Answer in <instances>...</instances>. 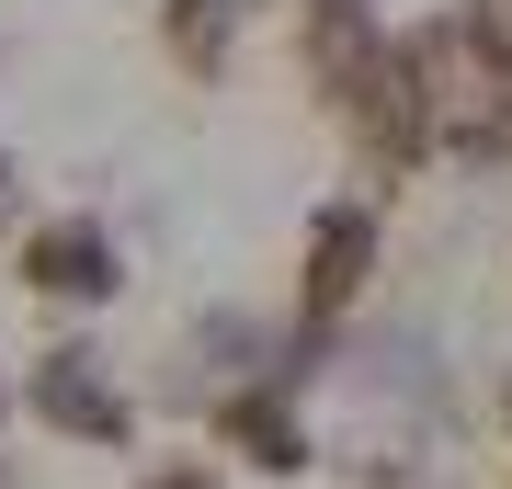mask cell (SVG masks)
<instances>
[{
  "label": "cell",
  "mask_w": 512,
  "mask_h": 489,
  "mask_svg": "<svg viewBox=\"0 0 512 489\" xmlns=\"http://www.w3.org/2000/svg\"><path fill=\"white\" fill-rule=\"evenodd\" d=\"M35 410L57 421V433H80V444H126L137 433V410L114 399V376H103L92 353H46L35 364Z\"/></svg>",
  "instance_id": "1"
},
{
  "label": "cell",
  "mask_w": 512,
  "mask_h": 489,
  "mask_svg": "<svg viewBox=\"0 0 512 489\" xmlns=\"http://www.w3.org/2000/svg\"><path fill=\"white\" fill-rule=\"evenodd\" d=\"M23 285L35 296H69V308H92V296H114V239L92 217H57L23 239Z\"/></svg>",
  "instance_id": "3"
},
{
  "label": "cell",
  "mask_w": 512,
  "mask_h": 489,
  "mask_svg": "<svg viewBox=\"0 0 512 489\" xmlns=\"http://www.w3.org/2000/svg\"><path fill=\"white\" fill-rule=\"evenodd\" d=\"M365 273H376V205H319L308 217V308H353L365 296Z\"/></svg>",
  "instance_id": "2"
},
{
  "label": "cell",
  "mask_w": 512,
  "mask_h": 489,
  "mask_svg": "<svg viewBox=\"0 0 512 489\" xmlns=\"http://www.w3.org/2000/svg\"><path fill=\"white\" fill-rule=\"evenodd\" d=\"M0 217H12V160H0Z\"/></svg>",
  "instance_id": "7"
},
{
  "label": "cell",
  "mask_w": 512,
  "mask_h": 489,
  "mask_svg": "<svg viewBox=\"0 0 512 489\" xmlns=\"http://www.w3.org/2000/svg\"><path fill=\"white\" fill-rule=\"evenodd\" d=\"M228 35H239V12H228V0H171V46H183V69H217Z\"/></svg>",
  "instance_id": "5"
},
{
  "label": "cell",
  "mask_w": 512,
  "mask_h": 489,
  "mask_svg": "<svg viewBox=\"0 0 512 489\" xmlns=\"http://www.w3.org/2000/svg\"><path fill=\"white\" fill-rule=\"evenodd\" d=\"M217 433L251 455V467H274V478H296V467H308V421H296V399H285V387H228Z\"/></svg>",
  "instance_id": "4"
},
{
  "label": "cell",
  "mask_w": 512,
  "mask_h": 489,
  "mask_svg": "<svg viewBox=\"0 0 512 489\" xmlns=\"http://www.w3.org/2000/svg\"><path fill=\"white\" fill-rule=\"evenodd\" d=\"M137 489H217V467H194V455H183V467H148Z\"/></svg>",
  "instance_id": "6"
}]
</instances>
